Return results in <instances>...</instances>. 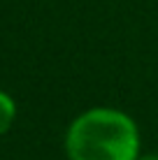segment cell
<instances>
[{"label": "cell", "mask_w": 158, "mask_h": 160, "mask_svg": "<svg viewBox=\"0 0 158 160\" xmlns=\"http://www.w3.org/2000/svg\"><path fill=\"white\" fill-rule=\"evenodd\" d=\"M142 137L133 116L114 107L81 112L65 132L68 160H137Z\"/></svg>", "instance_id": "cell-1"}, {"label": "cell", "mask_w": 158, "mask_h": 160, "mask_svg": "<svg viewBox=\"0 0 158 160\" xmlns=\"http://www.w3.org/2000/svg\"><path fill=\"white\" fill-rule=\"evenodd\" d=\"M16 118V102L12 95H7L5 91H0V135H5L12 128Z\"/></svg>", "instance_id": "cell-2"}, {"label": "cell", "mask_w": 158, "mask_h": 160, "mask_svg": "<svg viewBox=\"0 0 158 160\" xmlns=\"http://www.w3.org/2000/svg\"><path fill=\"white\" fill-rule=\"evenodd\" d=\"M137 160H158V153H146V156H140Z\"/></svg>", "instance_id": "cell-3"}]
</instances>
